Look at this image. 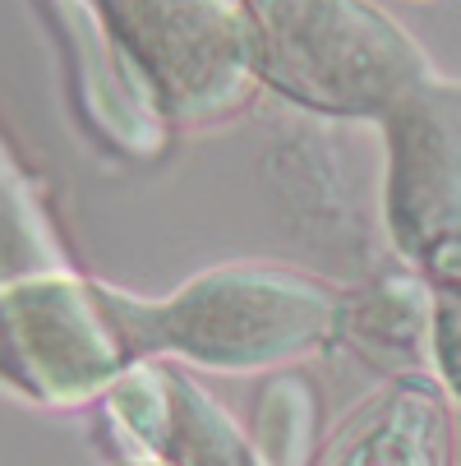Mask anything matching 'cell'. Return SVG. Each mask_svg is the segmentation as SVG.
I'll use <instances>...</instances> for the list:
<instances>
[{
  "label": "cell",
  "mask_w": 461,
  "mask_h": 466,
  "mask_svg": "<svg viewBox=\"0 0 461 466\" xmlns=\"http://www.w3.org/2000/svg\"><path fill=\"white\" fill-rule=\"evenodd\" d=\"M129 360H175L208 374H277L337 338L342 296L277 263L208 268L162 300L102 287Z\"/></svg>",
  "instance_id": "1"
},
{
  "label": "cell",
  "mask_w": 461,
  "mask_h": 466,
  "mask_svg": "<svg viewBox=\"0 0 461 466\" xmlns=\"http://www.w3.org/2000/svg\"><path fill=\"white\" fill-rule=\"evenodd\" d=\"M254 24V84L337 116L383 120L434 65L425 46L374 0H245Z\"/></svg>",
  "instance_id": "2"
},
{
  "label": "cell",
  "mask_w": 461,
  "mask_h": 466,
  "mask_svg": "<svg viewBox=\"0 0 461 466\" xmlns=\"http://www.w3.org/2000/svg\"><path fill=\"white\" fill-rule=\"evenodd\" d=\"M60 19H93L153 93L166 125H204L254 88L245 0H55Z\"/></svg>",
  "instance_id": "3"
},
{
  "label": "cell",
  "mask_w": 461,
  "mask_h": 466,
  "mask_svg": "<svg viewBox=\"0 0 461 466\" xmlns=\"http://www.w3.org/2000/svg\"><path fill=\"white\" fill-rule=\"evenodd\" d=\"M129 351L97 282L37 268L0 282V383L37 407H84L111 388Z\"/></svg>",
  "instance_id": "4"
},
{
  "label": "cell",
  "mask_w": 461,
  "mask_h": 466,
  "mask_svg": "<svg viewBox=\"0 0 461 466\" xmlns=\"http://www.w3.org/2000/svg\"><path fill=\"white\" fill-rule=\"evenodd\" d=\"M378 125L387 240L425 278H443L461 254V84L434 75Z\"/></svg>",
  "instance_id": "5"
},
{
  "label": "cell",
  "mask_w": 461,
  "mask_h": 466,
  "mask_svg": "<svg viewBox=\"0 0 461 466\" xmlns=\"http://www.w3.org/2000/svg\"><path fill=\"white\" fill-rule=\"evenodd\" d=\"M452 416L447 397L425 379H397L365 407L314 466H447Z\"/></svg>",
  "instance_id": "6"
},
{
  "label": "cell",
  "mask_w": 461,
  "mask_h": 466,
  "mask_svg": "<svg viewBox=\"0 0 461 466\" xmlns=\"http://www.w3.org/2000/svg\"><path fill=\"white\" fill-rule=\"evenodd\" d=\"M429 314H434V278L425 273H383L356 296H342L337 338H346L369 365L420 379L429 370Z\"/></svg>",
  "instance_id": "7"
},
{
  "label": "cell",
  "mask_w": 461,
  "mask_h": 466,
  "mask_svg": "<svg viewBox=\"0 0 461 466\" xmlns=\"http://www.w3.org/2000/svg\"><path fill=\"white\" fill-rule=\"evenodd\" d=\"M245 434H249L263 466H314V457H318V392H314V383L296 370L268 374L254 397Z\"/></svg>",
  "instance_id": "8"
},
{
  "label": "cell",
  "mask_w": 461,
  "mask_h": 466,
  "mask_svg": "<svg viewBox=\"0 0 461 466\" xmlns=\"http://www.w3.org/2000/svg\"><path fill=\"white\" fill-rule=\"evenodd\" d=\"M162 466H258L249 434L180 370H171V434Z\"/></svg>",
  "instance_id": "9"
},
{
  "label": "cell",
  "mask_w": 461,
  "mask_h": 466,
  "mask_svg": "<svg viewBox=\"0 0 461 466\" xmlns=\"http://www.w3.org/2000/svg\"><path fill=\"white\" fill-rule=\"evenodd\" d=\"M429 370H434L447 402L461 407V282H434Z\"/></svg>",
  "instance_id": "10"
},
{
  "label": "cell",
  "mask_w": 461,
  "mask_h": 466,
  "mask_svg": "<svg viewBox=\"0 0 461 466\" xmlns=\"http://www.w3.org/2000/svg\"><path fill=\"white\" fill-rule=\"evenodd\" d=\"M452 466H461V416L452 425Z\"/></svg>",
  "instance_id": "11"
},
{
  "label": "cell",
  "mask_w": 461,
  "mask_h": 466,
  "mask_svg": "<svg viewBox=\"0 0 461 466\" xmlns=\"http://www.w3.org/2000/svg\"><path fill=\"white\" fill-rule=\"evenodd\" d=\"M434 282H461V254L447 263V273H443V278H434Z\"/></svg>",
  "instance_id": "12"
},
{
  "label": "cell",
  "mask_w": 461,
  "mask_h": 466,
  "mask_svg": "<svg viewBox=\"0 0 461 466\" xmlns=\"http://www.w3.org/2000/svg\"><path fill=\"white\" fill-rule=\"evenodd\" d=\"M129 466H162V461H129Z\"/></svg>",
  "instance_id": "13"
},
{
  "label": "cell",
  "mask_w": 461,
  "mask_h": 466,
  "mask_svg": "<svg viewBox=\"0 0 461 466\" xmlns=\"http://www.w3.org/2000/svg\"><path fill=\"white\" fill-rule=\"evenodd\" d=\"M258 466H263V461H258Z\"/></svg>",
  "instance_id": "14"
}]
</instances>
